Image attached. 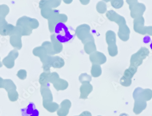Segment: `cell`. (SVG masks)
Returning <instances> with one entry per match:
<instances>
[{"label": "cell", "mask_w": 152, "mask_h": 116, "mask_svg": "<svg viewBox=\"0 0 152 116\" xmlns=\"http://www.w3.org/2000/svg\"><path fill=\"white\" fill-rule=\"evenodd\" d=\"M149 47H150L151 51H152V40L150 41V43H149Z\"/></svg>", "instance_id": "3957f363"}, {"label": "cell", "mask_w": 152, "mask_h": 116, "mask_svg": "<svg viewBox=\"0 0 152 116\" xmlns=\"http://www.w3.org/2000/svg\"><path fill=\"white\" fill-rule=\"evenodd\" d=\"M54 31L56 38L59 42L62 43H69L75 37V34L72 30H70L68 27L61 22L56 25Z\"/></svg>", "instance_id": "6da1fadb"}, {"label": "cell", "mask_w": 152, "mask_h": 116, "mask_svg": "<svg viewBox=\"0 0 152 116\" xmlns=\"http://www.w3.org/2000/svg\"><path fill=\"white\" fill-rule=\"evenodd\" d=\"M22 116H39V112L36 105L30 102L26 107L21 110Z\"/></svg>", "instance_id": "7a4b0ae2"}]
</instances>
